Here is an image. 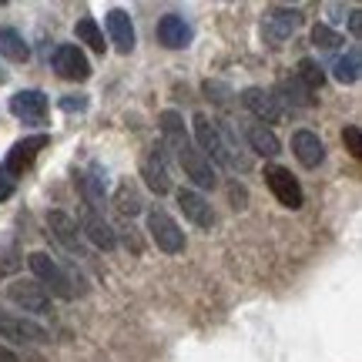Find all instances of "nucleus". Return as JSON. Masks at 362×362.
Listing matches in <instances>:
<instances>
[{"label": "nucleus", "instance_id": "nucleus-1", "mask_svg": "<svg viewBox=\"0 0 362 362\" xmlns=\"http://www.w3.org/2000/svg\"><path fill=\"white\" fill-rule=\"evenodd\" d=\"M194 124V148L218 168H228V171H242L245 175L252 168V155L238 148V134L232 131L228 121H218V117H208V115H198L192 117Z\"/></svg>", "mask_w": 362, "mask_h": 362}, {"label": "nucleus", "instance_id": "nucleus-2", "mask_svg": "<svg viewBox=\"0 0 362 362\" xmlns=\"http://www.w3.org/2000/svg\"><path fill=\"white\" fill-rule=\"evenodd\" d=\"M27 265L34 272V282L47 292V296L61 298V302H71V298L78 296V288H74V275H67L57 259H51L47 252H30L27 255Z\"/></svg>", "mask_w": 362, "mask_h": 362}, {"label": "nucleus", "instance_id": "nucleus-3", "mask_svg": "<svg viewBox=\"0 0 362 362\" xmlns=\"http://www.w3.org/2000/svg\"><path fill=\"white\" fill-rule=\"evenodd\" d=\"M47 144H51V138H47V134H30V138H21V141L7 151L4 165H0V185H11V188H17V178H21V175L34 165L37 151H40V148H47Z\"/></svg>", "mask_w": 362, "mask_h": 362}, {"label": "nucleus", "instance_id": "nucleus-4", "mask_svg": "<svg viewBox=\"0 0 362 362\" xmlns=\"http://www.w3.org/2000/svg\"><path fill=\"white\" fill-rule=\"evenodd\" d=\"M144 225H148V235L158 245V252H165V255H181L185 252V232L165 208H151L144 215Z\"/></svg>", "mask_w": 362, "mask_h": 362}, {"label": "nucleus", "instance_id": "nucleus-5", "mask_svg": "<svg viewBox=\"0 0 362 362\" xmlns=\"http://www.w3.org/2000/svg\"><path fill=\"white\" fill-rule=\"evenodd\" d=\"M175 158H178V165L185 168V178L194 185V192H211V188H218V168H215L192 141L185 144V148H178Z\"/></svg>", "mask_w": 362, "mask_h": 362}, {"label": "nucleus", "instance_id": "nucleus-6", "mask_svg": "<svg viewBox=\"0 0 362 362\" xmlns=\"http://www.w3.org/2000/svg\"><path fill=\"white\" fill-rule=\"evenodd\" d=\"M0 339H11V342H30V346H44L51 342V332L37 325L27 315H13V312L0 309Z\"/></svg>", "mask_w": 362, "mask_h": 362}, {"label": "nucleus", "instance_id": "nucleus-7", "mask_svg": "<svg viewBox=\"0 0 362 362\" xmlns=\"http://www.w3.org/2000/svg\"><path fill=\"white\" fill-rule=\"evenodd\" d=\"M298 27H302V11L298 7H272L265 13V21H262V34H265L272 47H279L296 34Z\"/></svg>", "mask_w": 362, "mask_h": 362}, {"label": "nucleus", "instance_id": "nucleus-8", "mask_svg": "<svg viewBox=\"0 0 362 362\" xmlns=\"http://www.w3.org/2000/svg\"><path fill=\"white\" fill-rule=\"evenodd\" d=\"M265 185H269V192L279 198V205L292 208V211L305 205L302 185H298L296 175H292L288 168H282V165H269V168H265Z\"/></svg>", "mask_w": 362, "mask_h": 362}, {"label": "nucleus", "instance_id": "nucleus-9", "mask_svg": "<svg viewBox=\"0 0 362 362\" xmlns=\"http://www.w3.org/2000/svg\"><path fill=\"white\" fill-rule=\"evenodd\" d=\"M7 298L24 312H30V315H51V296L34 279H13L7 285Z\"/></svg>", "mask_w": 362, "mask_h": 362}, {"label": "nucleus", "instance_id": "nucleus-10", "mask_svg": "<svg viewBox=\"0 0 362 362\" xmlns=\"http://www.w3.org/2000/svg\"><path fill=\"white\" fill-rule=\"evenodd\" d=\"M47 228H51V235L57 238V245L64 248V252L78 255V259H84V255H88V248H84V235H81L78 221L71 218L67 211H61V208L47 211Z\"/></svg>", "mask_w": 362, "mask_h": 362}, {"label": "nucleus", "instance_id": "nucleus-11", "mask_svg": "<svg viewBox=\"0 0 362 362\" xmlns=\"http://www.w3.org/2000/svg\"><path fill=\"white\" fill-rule=\"evenodd\" d=\"M238 101H242V107L259 121L262 128H269V124H279V121H282V107H279V101H275V94H272V90L245 88L242 94H238Z\"/></svg>", "mask_w": 362, "mask_h": 362}, {"label": "nucleus", "instance_id": "nucleus-12", "mask_svg": "<svg viewBox=\"0 0 362 362\" xmlns=\"http://www.w3.org/2000/svg\"><path fill=\"white\" fill-rule=\"evenodd\" d=\"M178 208L181 215L192 221V225H198V228H211L215 225V208H211V202H208L202 192H194V188H178Z\"/></svg>", "mask_w": 362, "mask_h": 362}, {"label": "nucleus", "instance_id": "nucleus-13", "mask_svg": "<svg viewBox=\"0 0 362 362\" xmlns=\"http://www.w3.org/2000/svg\"><path fill=\"white\" fill-rule=\"evenodd\" d=\"M51 61H54V71L67 81H88L90 78V64H88V57H84V51H81L78 44H61V47L54 51Z\"/></svg>", "mask_w": 362, "mask_h": 362}, {"label": "nucleus", "instance_id": "nucleus-14", "mask_svg": "<svg viewBox=\"0 0 362 362\" xmlns=\"http://www.w3.org/2000/svg\"><path fill=\"white\" fill-rule=\"evenodd\" d=\"M11 115L24 124H44L47 117V94L44 90H17L11 98Z\"/></svg>", "mask_w": 362, "mask_h": 362}, {"label": "nucleus", "instance_id": "nucleus-15", "mask_svg": "<svg viewBox=\"0 0 362 362\" xmlns=\"http://www.w3.org/2000/svg\"><path fill=\"white\" fill-rule=\"evenodd\" d=\"M165 151H168L165 144L151 148V155L144 158V165H141L144 185H148V188H151L158 198L171 192V171H168V158H165Z\"/></svg>", "mask_w": 362, "mask_h": 362}, {"label": "nucleus", "instance_id": "nucleus-16", "mask_svg": "<svg viewBox=\"0 0 362 362\" xmlns=\"http://www.w3.org/2000/svg\"><path fill=\"white\" fill-rule=\"evenodd\" d=\"M81 235L88 238L94 248H104V252H115L117 248V235H115V228L104 221V215L101 211H90V208H84L81 211Z\"/></svg>", "mask_w": 362, "mask_h": 362}, {"label": "nucleus", "instance_id": "nucleus-17", "mask_svg": "<svg viewBox=\"0 0 362 362\" xmlns=\"http://www.w3.org/2000/svg\"><path fill=\"white\" fill-rule=\"evenodd\" d=\"M292 151H296V158H298V165H302V168H319V165L325 161L322 138H319L315 131H309V128H298L296 134H292Z\"/></svg>", "mask_w": 362, "mask_h": 362}, {"label": "nucleus", "instance_id": "nucleus-18", "mask_svg": "<svg viewBox=\"0 0 362 362\" xmlns=\"http://www.w3.org/2000/svg\"><path fill=\"white\" fill-rule=\"evenodd\" d=\"M104 27H107V37H111V44H115V51H121V54L134 51V44H138V37H134V24H131V17L121 11V7L107 11Z\"/></svg>", "mask_w": 362, "mask_h": 362}, {"label": "nucleus", "instance_id": "nucleus-19", "mask_svg": "<svg viewBox=\"0 0 362 362\" xmlns=\"http://www.w3.org/2000/svg\"><path fill=\"white\" fill-rule=\"evenodd\" d=\"M158 40L171 47V51H181V47H188L192 44V24L181 17V13H165L161 21H158Z\"/></svg>", "mask_w": 362, "mask_h": 362}, {"label": "nucleus", "instance_id": "nucleus-20", "mask_svg": "<svg viewBox=\"0 0 362 362\" xmlns=\"http://www.w3.org/2000/svg\"><path fill=\"white\" fill-rule=\"evenodd\" d=\"M104 192H107V175H104L101 165H90L88 175L81 178L84 208H90V211H104Z\"/></svg>", "mask_w": 362, "mask_h": 362}, {"label": "nucleus", "instance_id": "nucleus-21", "mask_svg": "<svg viewBox=\"0 0 362 362\" xmlns=\"http://www.w3.org/2000/svg\"><path fill=\"white\" fill-rule=\"evenodd\" d=\"M275 101H279V107H292V111H309L312 104H315V98H312V90H305L302 84H298V78L292 74V78H282L279 81V88H275Z\"/></svg>", "mask_w": 362, "mask_h": 362}, {"label": "nucleus", "instance_id": "nucleus-22", "mask_svg": "<svg viewBox=\"0 0 362 362\" xmlns=\"http://www.w3.org/2000/svg\"><path fill=\"white\" fill-rule=\"evenodd\" d=\"M245 141H248V148H252L255 155H262V158L282 155V141L275 138V131H272V128H262V124H248V128H245Z\"/></svg>", "mask_w": 362, "mask_h": 362}, {"label": "nucleus", "instance_id": "nucleus-23", "mask_svg": "<svg viewBox=\"0 0 362 362\" xmlns=\"http://www.w3.org/2000/svg\"><path fill=\"white\" fill-rule=\"evenodd\" d=\"M0 57H7L13 64H24L27 57H30V47H27V40L21 37V30L0 27Z\"/></svg>", "mask_w": 362, "mask_h": 362}, {"label": "nucleus", "instance_id": "nucleus-24", "mask_svg": "<svg viewBox=\"0 0 362 362\" xmlns=\"http://www.w3.org/2000/svg\"><path fill=\"white\" fill-rule=\"evenodd\" d=\"M359 71H362L359 47H349L342 57H336V64H332V78H336L339 84H356V81H359Z\"/></svg>", "mask_w": 362, "mask_h": 362}, {"label": "nucleus", "instance_id": "nucleus-25", "mask_svg": "<svg viewBox=\"0 0 362 362\" xmlns=\"http://www.w3.org/2000/svg\"><path fill=\"white\" fill-rule=\"evenodd\" d=\"M115 208H117V215H121L124 221L134 218V215H141V194L134 192V185H131V181H121V185H117Z\"/></svg>", "mask_w": 362, "mask_h": 362}, {"label": "nucleus", "instance_id": "nucleus-26", "mask_svg": "<svg viewBox=\"0 0 362 362\" xmlns=\"http://www.w3.org/2000/svg\"><path fill=\"white\" fill-rule=\"evenodd\" d=\"M74 34H78V40L81 44H88L90 51H98V54H104V30L98 27V21L94 17H81L78 24H74Z\"/></svg>", "mask_w": 362, "mask_h": 362}, {"label": "nucleus", "instance_id": "nucleus-27", "mask_svg": "<svg viewBox=\"0 0 362 362\" xmlns=\"http://www.w3.org/2000/svg\"><path fill=\"white\" fill-rule=\"evenodd\" d=\"M296 78H298V84H302V88L315 94V90L325 84V71H322V64H315L312 57H302V61H298V67H296Z\"/></svg>", "mask_w": 362, "mask_h": 362}, {"label": "nucleus", "instance_id": "nucleus-28", "mask_svg": "<svg viewBox=\"0 0 362 362\" xmlns=\"http://www.w3.org/2000/svg\"><path fill=\"white\" fill-rule=\"evenodd\" d=\"M312 44H315L319 51H339L346 40H342V34H336L329 24H315L312 27Z\"/></svg>", "mask_w": 362, "mask_h": 362}, {"label": "nucleus", "instance_id": "nucleus-29", "mask_svg": "<svg viewBox=\"0 0 362 362\" xmlns=\"http://www.w3.org/2000/svg\"><path fill=\"white\" fill-rule=\"evenodd\" d=\"M61 107H64L67 115H84L88 111V94H64Z\"/></svg>", "mask_w": 362, "mask_h": 362}, {"label": "nucleus", "instance_id": "nucleus-30", "mask_svg": "<svg viewBox=\"0 0 362 362\" xmlns=\"http://www.w3.org/2000/svg\"><path fill=\"white\" fill-rule=\"evenodd\" d=\"M342 144H346V151H349L352 158L362 155V148H359V128H356V124H349V128L342 131Z\"/></svg>", "mask_w": 362, "mask_h": 362}, {"label": "nucleus", "instance_id": "nucleus-31", "mask_svg": "<svg viewBox=\"0 0 362 362\" xmlns=\"http://www.w3.org/2000/svg\"><path fill=\"white\" fill-rule=\"evenodd\" d=\"M205 94H208V98L215 94V101H218V104H225L228 98H232V90L225 88V84H218V81H205Z\"/></svg>", "mask_w": 362, "mask_h": 362}, {"label": "nucleus", "instance_id": "nucleus-32", "mask_svg": "<svg viewBox=\"0 0 362 362\" xmlns=\"http://www.w3.org/2000/svg\"><path fill=\"white\" fill-rule=\"evenodd\" d=\"M0 362H21V356L13 349H7V346H0Z\"/></svg>", "mask_w": 362, "mask_h": 362}, {"label": "nucleus", "instance_id": "nucleus-33", "mask_svg": "<svg viewBox=\"0 0 362 362\" xmlns=\"http://www.w3.org/2000/svg\"><path fill=\"white\" fill-rule=\"evenodd\" d=\"M349 27H352V34L359 37V27H362V21H359V7H352V17H349Z\"/></svg>", "mask_w": 362, "mask_h": 362}, {"label": "nucleus", "instance_id": "nucleus-34", "mask_svg": "<svg viewBox=\"0 0 362 362\" xmlns=\"http://www.w3.org/2000/svg\"><path fill=\"white\" fill-rule=\"evenodd\" d=\"M232 198H235V208H245V192L242 188H232Z\"/></svg>", "mask_w": 362, "mask_h": 362}, {"label": "nucleus", "instance_id": "nucleus-35", "mask_svg": "<svg viewBox=\"0 0 362 362\" xmlns=\"http://www.w3.org/2000/svg\"><path fill=\"white\" fill-rule=\"evenodd\" d=\"M11 194H13V188H11V185H0V202H7Z\"/></svg>", "mask_w": 362, "mask_h": 362}, {"label": "nucleus", "instance_id": "nucleus-36", "mask_svg": "<svg viewBox=\"0 0 362 362\" xmlns=\"http://www.w3.org/2000/svg\"><path fill=\"white\" fill-rule=\"evenodd\" d=\"M0 81H4V74H0Z\"/></svg>", "mask_w": 362, "mask_h": 362}]
</instances>
